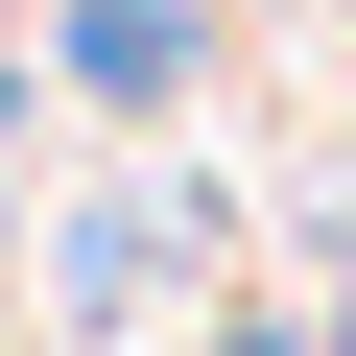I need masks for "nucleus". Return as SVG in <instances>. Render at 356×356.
<instances>
[{"mask_svg": "<svg viewBox=\"0 0 356 356\" xmlns=\"http://www.w3.org/2000/svg\"><path fill=\"white\" fill-rule=\"evenodd\" d=\"M191 261H214V191H95V214H48V309H72L95 356H166Z\"/></svg>", "mask_w": 356, "mask_h": 356, "instance_id": "nucleus-1", "label": "nucleus"}, {"mask_svg": "<svg viewBox=\"0 0 356 356\" xmlns=\"http://www.w3.org/2000/svg\"><path fill=\"white\" fill-rule=\"evenodd\" d=\"M191 0H48V95L72 119H191Z\"/></svg>", "mask_w": 356, "mask_h": 356, "instance_id": "nucleus-2", "label": "nucleus"}, {"mask_svg": "<svg viewBox=\"0 0 356 356\" xmlns=\"http://www.w3.org/2000/svg\"><path fill=\"white\" fill-rule=\"evenodd\" d=\"M332 285H356V166H332Z\"/></svg>", "mask_w": 356, "mask_h": 356, "instance_id": "nucleus-3", "label": "nucleus"}, {"mask_svg": "<svg viewBox=\"0 0 356 356\" xmlns=\"http://www.w3.org/2000/svg\"><path fill=\"white\" fill-rule=\"evenodd\" d=\"M309 356H356V285H332V309H309Z\"/></svg>", "mask_w": 356, "mask_h": 356, "instance_id": "nucleus-4", "label": "nucleus"}, {"mask_svg": "<svg viewBox=\"0 0 356 356\" xmlns=\"http://www.w3.org/2000/svg\"><path fill=\"white\" fill-rule=\"evenodd\" d=\"M0 356H24V309H0Z\"/></svg>", "mask_w": 356, "mask_h": 356, "instance_id": "nucleus-5", "label": "nucleus"}, {"mask_svg": "<svg viewBox=\"0 0 356 356\" xmlns=\"http://www.w3.org/2000/svg\"><path fill=\"white\" fill-rule=\"evenodd\" d=\"M166 356H214V332H166Z\"/></svg>", "mask_w": 356, "mask_h": 356, "instance_id": "nucleus-6", "label": "nucleus"}, {"mask_svg": "<svg viewBox=\"0 0 356 356\" xmlns=\"http://www.w3.org/2000/svg\"><path fill=\"white\" fill-rule=\"evenodd\" d=\"M238 24H261V0H238Z\"/></svg>", "mask_w": 356, "mask_h": 356, "instance_id": "nucleus-7", "label": "nucleus"}]
</instances>
